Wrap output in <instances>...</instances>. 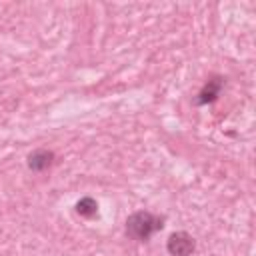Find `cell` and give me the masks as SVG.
<instances>
[{"mask_svg": "<svg viewBox=\"0 0 256 256\" xmlns=\"http://www.w3.org/2000/svg\"><path fill=\"white\" fill-rule=\"evenodd\" d=\"M164 220L160 216H154L152 212H146V210H140V212H134L128 220H126V234L134 240H148L154 232L162 230V224Z\"/></svg>", "mask_w": 256, "mask_h": 256, "instance_id": "1", "label": "cell"}, {"mask_svg": "<svg viewBox=\"0 0 256 256\" xmlns=\"http://www.w3.org/2000/svg\"><path fill=\"white\" fill-rule=\"evenodd\" d=\"M194 248L196 242L188 232H174L166 242V250L170 252V256H190Z\"/></svg>", "mask_w": 256, "mask_h": 256, "instance_id": "2", "label": "cell"}, {"mask_svg": "<svg viewBox=\"0 0 256 256\" xmlns=\"http://www.w3.org/2000/svg\"><path fill=\"white\" fill-rule=\"evenodd\" d=\"M222 86H224V78H220V76H214V78H210V80L204 84V88L198 92L196 104H198V106H204V104H210V102H214V100L220 96V90H222Z\"/></svg>", "mask_w": 256, "mask_h": 256, "instance_id": "3", "label": "cell"}, {"mask_svg": "<svg viewBox=\"0 0 256 256\" xmlns=\"http://www.w3.org/2000/svg\"><path fill=\"white\" fill-rule=\"evenodd\" d=\"M52 160H54V154L50 150H36L28 156V168L34 172H42L52 164Z\"/></svg>", "mask_w": 256, "mask_h": 256, "instance_id": "4", "label": "cell"}, {"mask_svg": "<svg viewBox=\"0 0 256 256\" xmlns=\"http://www.w3.org/2000/svg\"><path fill=\"white\" fill-rule=\"evenodd\" d=\"M76 212L84 218H92V216L98 214V202L92 196H84L76 202Z\"/></svg>", "mask_w": 256, "mask_h": 256, "instance_id": "5", "label": "cell"}]
</instances>
